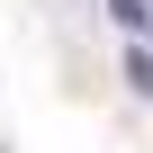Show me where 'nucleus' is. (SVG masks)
I'll list each match as a JSON object with an SVG mask.
<instances>
[{"instance_id": "nucleus-2", "label": "nucleus", "mask_w": 153, "mask_h": 153, "mask_svg": "<svg viewBox=\"0 0 153 153\" xmlns=\"http://www.w3.org/2000/svg\"><path fill=\"white\" fill-rule=\"evenodd\" d=\"M108 9H117L126 27H144V18H153V0H108Z\"/></svg>"}, {"instance_id": "nucleus-1", "label": "nucleus", "mask_w": 153, "mask_h": 153, "mask_svg": "<svg viewBox=\"0 0 153 153\" xmlns=\"http://www.w3.org/2000/svg\"><path fill=\"white\" fill-rule=\"evenodd\" d=\"M126 81H135V90H144V99H153V54H144V45H135V54H126Z\"/></svg>"}]
</instances>
